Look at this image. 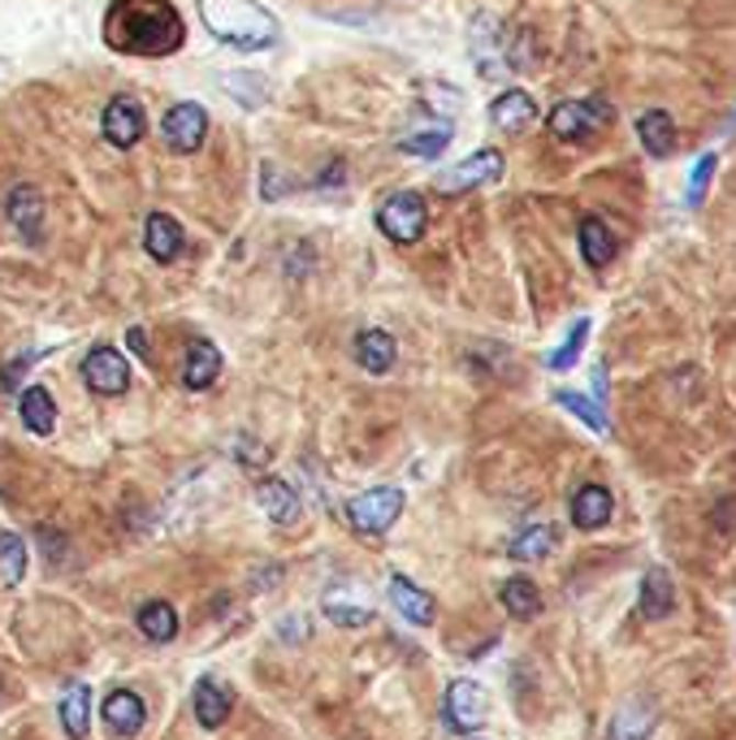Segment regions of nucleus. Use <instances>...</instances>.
<instances>
[{"mask_svg": "<svg viewBox=\"0 0 736 740\" xmlns=\"http://www.w3.org/2000/svg\"><path fill=\"white\" fill-rule=\"evenodd\" d=\"M642 615L646 619H667L671 615V606H676V585H671V576L662 572V568H650L646 572V581H642Z\"/></svg>", "mask_w": 736, "mask_h": 740, "instance_id": "nucleus-24", "label": "nucleus"}, {"mask_svg": "<svg viewBox=\"0 0 736 740\" xmlns=\"http://www.w3.org/2000/svg\"><path fill=\"white\" fill-rule=\"evenodd\" d=\"M586 338H589V321L581 316V321L572 325V334L564 338V347H559V351H550V360H546V365H550L555 372L572 369V365H577V356H581V347H586Z\"/></svg>", "mask_w": 736, "mask_h": 740, "instance_id": "nucleus-35", "label": "nucleus"}, {"mask_svg": "<svg viewBox=\"0 0 736 740\" xmlns=\"http://www.w3.org/2000/svg\"><path fill=\"white\" fill-rule=\"evenodd\" d=\"M403 512V490H394V485H377V490H365L360 498H352V507H347V519H352V528H360L368 537H377V532H386L394 519Z\"/></svg>", "mask_w": 736, "mask_h": 740, "instance_id": "nucleus-6", "label": "nucleus"}, {"mask_svg": "<svg viewBox=\"0 0 736 740\" xmlns=\"http://www.w3.org/2000/svg\"><path fill=\"white\" fill-rule=\"evenodd\" d=\"M499 173H503V152L481 148V152H472L468 160H459L450 173H442L438 191H442V195H464V191H472V187H486V182H494Z\"/></svg>", "mask_w": 736, "mask_h": 740, "instance_id": "nucleus-8", "label": "nucleus"}, {"mask_svg": "<svg viewBox=\"0 0 736 740\" xmlns=\"http://www.w3.org/2000/svg\"><path fill=\"white\" fill-rule=\"evenodd\" d=\"M508 550H512V559H520V563H537V559H546V554L555 550V528H550V524H533V528H524V532L515 537Z\"/></svg>", "mask_w": 736, "mask_h": 740, "instance_id": "nucleus-30", "label": "nucleus"}, {"mask_svg": "<svg viewBox=\"0 0 736 740\" xmlns=\"http://www.w3.org/2000/svg\"><path fill=\"white\" fill-rule=\"evenodd\" d=\"M221 377V351L213 343H204V338H196L191 347H187V365H182V385L187 390H209L213 381Z\"/></svg>", "mask_w": 736, "mask_h": 740, "instance_id": "nucleus-20", "label": "nucleus"}, {"mask_svg": "<svg viewBox=\"0 0 736 740\" xmlns=\"http://www.w3.org/2000/svg\"><path fill=\"white\" fill-rule=\"evenodd\" d=\"M390 602H394V610H399L408 624H421V628H430L434 615H438L434 593L416 590L408 576H390Z\"/></svg>", "mask_w": 736, "mask_h": 740, "instance_id": "nucleus-16", "label": "nucleus"}, {"mask_svg": "<svg viewBox=\"0 0 736 740\" xmlns=\"http://www.w3.org/2000/svg\"><path fill=\"white\" fill-rule=\"evenodd\" d=\"M4 213H9V222L13 229L22 234V238H40L44 234V195L31 187V182H22V187H13L9 191V204H4Z\"/></svg>", "mask_w": 736, "mask_h": 740, "instance_id": "nucleus-13", "label": "nucleus"}, {"mask_svg": "<svg viewBox=\"0 0 736 740\" xmlns=\"http://www.w3.org/2000/svg\"><path fill=\"white\" fill-rule=\"evenodd\" d=\"M26 576V546L18 532H0V581L18 585Z\"/></svg>", "mask_w": 736, "mask_h": 740, "instance_id": "nucleus-32", "label": "nucleus"}, {"mask_svg": "<svg viewBox=\"0 0 736 740\" xmlns=\"http://www.w3.org/2000/svg\"><path fill=\"white\" fill-rule=\"evenodd\" d=\"M637 139H642V148L650 152V156H671L676 148V122L662 113V109H650V113H642L637 117Z\"/></svg>", "mask_w": 736, "mask_h": 740, "instance_id": "nucleus-23", "label": "nucleus"}, {"mask_svg": "<svg viewBox=\"0 0 736 740\" xmlns=\"http://www.w3.org/2000/svg\"><path fill=\"white\" fill-rule=\"evenodd\" d=\"M200 18L225 48L265 53L278 44V18L260 0H200Z\"/></svg>", "mask_w": 736, "mask_h": 740, "instance_id": "nucleus-2", "label": "nucleus"}, {"mask_svg": "<svg viewBox=\"0 0 736 740\" xmlns=\"http://www.w3.org/2000/svg\"><path fill=\"white\" fill-rule=\"evenodd\" d=\"M615 512V498H611V490L606 485H581L577 490V498H572V524L577 528H602L606 519Z\"/></svg>", "mask_w": 736, "mask_h": 740, "instance_id": "nucleus-21", "label": "nucleus"}, {"mask_svg": "<svg viewBox=\"0 0 736 740\" xmlns=\"http://www.w3.org/2000/svg\"><path fill=\"white\" fill-rule=\"evenodd\" d=\"M22 425L31 429V434H40V438H48L53 429H57V403H53V394L44 390V385H31V390H22Z\"/></svg>", "mask_w": 736, "mask_h": 740, "instance_id": "nucleus-22", "label": "nucleus"}, {"mask_svg": "<svg viewBox=\"0 0 736 740\" xmlns=\"http://www.w3.org/2000/svg\"><path fill=\"white\" fill-rule=\"evenodd\" d=\"M503 26H499V18H490V13H481L477 22H472V57H477V66H481V75H508V40L499 35Z\"/></svg>", "mask_w": 736, "mask_h": 740, "instance_id": "nucleus-11", "label": "nucleus"}, {"mask_svg": "<svg viewBox=\"0 0 736 740\" xmlns=\"http://www.w3.org/2000/svg\"><path fill=\"white\" fill-rule=\"evenodd\" d=\"M555 399H559V407H568L577 421H586L593 434H606V429H611V425H606V416H602V407H598V403H589L586 394H577V390H559Z\"/></svg>", "mask_w": 736, "mask_h": 740, "instance_id": "nucleus-33", "label": "nucleus"}, {"mask_svg": "<svg viewBox=\"0 0 736 740\" xmlns=\"http://www.w3.org/2000/svg\"><path fill=\"white\" fill-rule=\"evenodd\" d=\"M26 365H31V356H22V360H13L9 369L0 372V385H4V390H18V377L26 372Z\"/></svg>", "mask_w": 736, "mask_h": 740, "instance_id": "nucleus-38", "label": "nucleus"}, {"mask_svg": "<svg viewBox=\"0 0 736 740\" xmlns=\"http://www.w3.org/2000/svg\"><path fill=\"white\" fill-rule=\"evenodd\" d=\"M144 109L131 100V96H118V100H109L104 104V117H100V131H104V139L113 144V148H135L140 139H144Z\"/></svg>", "mask_w": 736, "mask_h": 740, "instance_id": "nucleus-10", "label": "nucleus"}, {"mask_svg": "<svg viewBox=\"0 0 736 740\" xmlns=\"http://www.w3.org/2000/svg\"><path fill=\"white\" fill-rule=\"evenodd\" d=\"M442 719L450 732H477L490 719V697L477 680H455L442 697Z\"/></svg>", "mask_w": 736, "mask_h": 740, "instance_id": "nucleus-4", "label": "nucleus"}, {"mask_svg": "<svg viewBox=\"0 0 736 740\" xmlns=\"http://www.w3.org/2000/svg\"><path fill=\"white\" fill-rule=\"evenodd\" d=\"M394 338L386 334V329H365L360 338H356V360H360V369L368 372H390L394 369Z\"/></svg>", "mask_w": 736, "mask_h": 740, "instance_id": "nucleus-26", "label": "nucleus"}, {"mask_svg": "<svg viewBox=\"0 0 736 740\" xmlns=\"http://www.w3.org/2000/svg\"><path fill=\"white\" fill-rule=\"evenodd\" d=\"M225 91H234L243 104H247V91H252V104H265V96H269L265 82H238V78H225Z\"/></svg>", "mask_w": 736, "mask_h": 740, "instance_id": "nucleus-37", "label": "nucleus"}, {"mask_svg": "<svg viewBox=\"0 0 736 740\" xmlns=\"http://www.w3.org/2000/svg\"><path fill=\"white\" fill-rule=\"evenodd\" d=\"M230 710H234V693L221 684V680H200L196 684V719H200V728H221L225 719H230Z\"/></svg>", "mask_w": 736, "mask_h": 740, "instance_id": "nucleus-19", "label": "nucleus"}, {"mask_svg": "<svg viewBox=\"0 0 736 740\" xmlns=\"http://www.w3.org/2000/svg\"><path fill=\"white\" fill-rule=\"evenodd\" d=\"M160 131H165V144L174 152H200L204 139H209V113H204V104L182 100V104H174L165 113Z\"/></svg>", "mask_w": 736, "mask_h": 740, "instance_id": "nucleus-7", "label": "nucleus"}, {"mask_svg": "<svg viewBox=\"0 0 736 740\" xmlns=\"http://www.w3.org/2000/svg\"><path fill=\"white\" fill-rule=\"evenodd\" d=\"M490 122L503 131V135H520L537 122V104L528 91H503L494 104H490Z\"/></svg>", "mask_w": 736, "mask_h": 740, "instance_id": "nucleus-15", "label": "nucleus"}, {"mask_svg": "<svg viewBox=\"0 0 736 740\" xmlns=\"http://www.w3.org/2000/svg\"><path fill=\"white\" fill-rule=\"evenodd\" d=\"M126 343H131V351H135L140 360H147V334H144V329H140V325H135V329L126 334Z\"/></svg>", "mask_w": 736, "mask_h": 740, "instance_id": "nucleus-40", "label": "nucleus"}, {"mask_svg": "<svg viewBox=\"0 0 736 740\" xmlns=\"http://www.w3.org/2000/svg\"><path fill=\"white\" fill-rule=\"evenodd\" d=\"M377 225H381V234H386L390 243H403V247L421 243V234H425V225H430L425 200H421L416 191H399V195H390V200L377 209Z\"/></svg>", "mask_w": 736, "mask_h": 740, "instance_id": "nucleus-3", "label": "nucleus"}, {"mask_svg": "<svg viewBox=\"0 0 736 740\" xmlns=\"http://www.w3.org/2000/svg\"><path fill=\"white\" fill-rule=\"evenodd\" d=\"M450 144V131L438 126V131H416V135H408V139H399V152H408V156H442Z\"/></svg>", "mask_w": 736, "mask_h": 740, "instance_id": "nucleus-34", "label": "nucleus"}, {"mask_svg": "<svg viewBox=\"0 0 736 740\" xmlns=\"http://www.w3.org/2000/svg\"><path fill=\"white\" fill-rule=\"evenodd\" d=\"M581 256H586L589 269H606L611 256H615V238H611V229L598 222V217H586V222H581Z\"/></svg>", "mask_w": 736, "mask_h": 740, "instance_id": "nucleus-28", "label": "nucleus"}, {"mask_svg": "<svg viewBox=\"0 0 736 740\" xmlns=\"http://www.w3.org/2000/svg\"><path fill=\"white\" fill-rule=\"evenodd\" d=\"M715 152H706L698 165H693V173H689V191H684V204L689 209H702V200H706V187H711V178H715Z\"/></svg>", "mask_w": 736, "mask_h": 740, "instance_id": "nucleus-36", "label": "nucleus"}, {"mask_svg": "<svg viewBox=\"0 0 736 740\" xmlns=\"http://www.w3.org/2000/svg\"><path fill=\"white\" fill-rule=\"evenodd\" d=\"M187 40L182 13L169 0H113L104 13V44L126 57H169Z\"/></svg>", "mask_w": 736, "mask_h": 740, "instance_id": "nucleus-1", "label": "nucleus"}, {"mask_svg": "<svg viewBox=\"0 0 736 740\" xmlns=\"http://www.w3.org/2000/svg\"><path fill=\"white\" fill-rule=\"evenodd\" d=\"M100 719H104V728H109L113 737H135V732L144 728V719H147L144 697H140V693H131V688H118V693H109V697H104Z\"/></svg>", "mask_w": 736, "mask_h": 740, "instance_id": "nucleus-12", "label": "nucleus"}, {"mask_svg": "<svg viewBox=\"0 0 736 740\" xmlns=\"http://www.w3.org/2000/svg\"><path fill=\"white\" fill-rule=\"evenodd\" d=\"M499 597H503V606L512 610L515 619H533V615L542 610V593H537V585H533L528 576H512V581L499 590Z\"/></svg>", "mask_w": 736, "mask_h": 740, "instance_id": "nucleus-31", "label": "nucleus"}, {"mask_svg": "<svg viewBox=\"0 0 736 740\" xmlns=\"http://www.w3.org/2000/svg\"><path fill=\"white\" fill-rule=\"evenodd\" d=\"M655 724H659L655 702L628 697V702L615 710V719H611V740H646L650 732H655Z\"/></svg>", "mask_w": 736, "mask_h": 740, "instance_id": "nucleus-14", "label": "nucleus"}, {"mask_svg": "<svg viewBox=\"0 0 736 740\" xmlns=\"http://www.w3.org/2000/svg\"><path fill=\"white\" fill-rule=\"evenodd\" d=\"M140 628L147 641H174L178 637V610L169 602H144L140 606Z\"/></svg>", "mask_w": 736, "mask_h": 740, "instance_id": "nucleus-29", "label": "nucleus"}, {"mask_svg": "<svg viewBox=\"0 0 736 740\" xmlns=\"http://www.w3.org/2000/svg\"><path fill=\"white\" fill-rule=\"evenodd\" d=\"M606 122H611V104L606 100H564L550 113V135L577 144V139L598 135Z\"/></svg>", "mask_w": 736, "mask_h": 740, "instance_id": "nucleus-5", "label": "nucleus"}, {"mask_svg": "<svg viewBox=\"0 0 736 740\" xmlns=\"http://www.w3.org/2000/svg\"><path fill=\"white\" fill-rule=\"evenodd\" d=\"M82 381L96 390V394H122L131 385V365L122 351L113 347H91L87 360H82Z\"/></svg>", "mask_w": 736, "mask_h": 740, "instance_id": "nucleus-9", "label": "nucleus"}, {"mask_svg": "<svg viewBox=\"0 0 736 740\" xmlns=\"http://www.w3.org/2000/svg\"><path fill=\"white\" fill-rule=\"evenodd\" d=\"M256 498H260V512L274 519V524H282V528H291L294 519H299V494H294V485H287L282 476H265V481L256 485Z\"/></svg>", "mask_w": 736, "mask_h": 740, "instance_id": "nucleus-17", "label": "nucleus"}, {"mask_svg": "<svg viewBox=\"0 0 736 740\" xmlns=\"http://www.w3.org/2000/svg\"><path fill=\"white\" fill-rule=\"evenodd\" d=\"M325 619L330 624H338V628H365L368 619H372V606H368L365 597H347V593H325Z\"/></svg>", "mask_w": 736, "mask_h": 740, "instance_id": "nucleus-27", "label": "nucleus"}, {"mask_svg": "<svg viewBox=\"0 0 736 740\" xmlns=\"http://www.w3.org/2000/svg\"><path fill=\"white\" fill-rule=\"evenodd\" d=\"M238 459H243V463H247V459H252V463H265V459H269V450H265V446H256V442H238Z\"/></svg>", "mask_w": 736, "mask_h": 740, "instance_id": "nucleus-39", "label": "nucleus"}, {"mask_svg": "<svg viewBox=\"0 0 736 740\" xmlns=\"http://www.w3.org/2000/svg\"><path fill=\"white\" fill-rule=\"evenodd\" d=\"M144 247L156 265L178 260V251H182V225L174 222L169 213H152V217H147V229H144Z\"/></svg>", "mask_w": 736, "mask_h": 740, "instance_id": "nucleus-18", "label": "nucleus"}, {"mask_svg": "<svg viewBox=\"0 0 736 740\" xmlns=\"http://www.w3.org/2000/svg\"><path fill=\"white\" fill-rule=\"evenodd\" d=\"M62 728H66V737L70 740H87V728H91V693H87V684H70L66 693H62Z\"/></svg>", "mask_w": 736, "mask_h": 740, "instance_id": "nucleus-25", "label": "nucleus"}]
</instances>
